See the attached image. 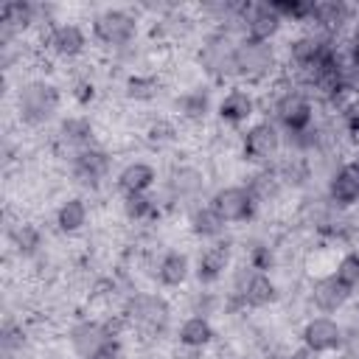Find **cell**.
Listing matches in <instances>:
<instances>
[{
    "label": "cell",
    "mask_w": 359,
    "mask_h": 359,
    "mask_svg": "<svg viewBox=\"0 0 359 359\" xmlns=\"http://www.w3.org/2000/svg\"><path fill=\"white\" fill-rule=\"evenodd\" d=\"M93 137H95V126H93L90 118H84V115H70V118H65V121L59 123V129H56L59 146H62V149H70L73 154L90 149V146H93Z\"/></svg>",
    "instance_id": "19"
},
{
    "label": "cell",
    "mask_w": 359,
    "mask_h": 359,
    "mask_svg": "<svg viewBox=\"0 0 359 359\" xmlns=\"http://www.w3.org/2000/svg\"><path fill=\"white\" fill-rule=\"evenodd\" d=\"M177 109H180V118H185V121H205V115L210 109V98L202 90H188L177 98Z\"/></svg>",
    "instance_id": "27"
},
{
    "label": "cell",
    "mask_w": 359,
    "mask_h": 359,
    "mask_svg": "<svg viewBox=\"0 0 359 359\" xmlns=\"http://www.w3.org/2000/svg\"><path fill=\"white\" fill-rule=\"evenodd\" d=\"M348 17H351V8L342 3H311L309 20H314V25L320 31H337L348 22Z\"/></svg>",
    "instance_id": "26"
},
{
    "label": "cell",
    "mask_w": 359,
    "mask_h": 359,
    "mask_svg": "<svg viewBox=\"0 0 359 359\" xmlns=\"http://www.w3.org/2000/svg\"><path fill=\"white\" fill-rule=\"evenodd\" d=\"M146 137H149L151 143H157V146H165V143H171V140L177 137V126H174L171 121H165V118H157V121H151V126L146 129Z\"/></svg>",
    "instance_id": "32"
},
{
    "label": "cell",
    "mask_w": 359,
    "mask_h": 359,
    "mask_svg": "<svg viewBox=\"0 0 359 359\" xmlns=\"http://www.w3.org/2000/svg\"><path fill=\"white\" fill-rule=\"evenodd\" d=\"M309 356H311V353H309V351H306V348H303V351H300V353H294V356H289V359H309Z\"/></svg>",
    "instance_id": "35"
},
{
    "label": "cell",
    "mask_w": 359,
    "mask_h": 359,
    "mask_svg": "<svg viewBox=\"0 0 359 359\" xmlns=\"http://www.w3.org/2000/svg\"><path fill=\"white\" fill-rule=\"evenodd\" d=\"M123 317L140 337H157L171 323V306L157 292H135L123 306Z\"/></svg>",
    "instance_id": "1"
},
{
    "label": "cell",
    "mask_w": 359,
    "mask_h": 359,
    "mask_svg": "<svg viewBox=\"0 0 359 359\" xmlns=\"http://www.w3.org/2000/svg\"><path fill=\"white\" fill-rule=\"evenodd\" d=\"M278 67V53L269 42L255 39H238L236 48V79L241 81H264Z\"/></svg>",
    "instance_id": "5"
},
{
    "label": "cell",
    "mask_w": 359,
    "mask_h": 359,
    "mask_svg": "<svg viewBox=\"0 0 359 359\" xmlns=\"http://www.w3.org/2000/svg\"><path fill=\"white\" fill-rule=\"evenodd\" d=\"M157 182V168L146 160H132L118 171V188L121 194H149Z\"/></svg>",
    "instance_id": "20"
},
{
    "label": "cell",
    "mask_w": 359,
    "mask_h": 359,
    "mask_svg": "<svg viewBox=\"0 0 359 359\" xmlns=\"http://www.w3.org/2000/svg\"><path fill=\"white\" fill-rule=\"evenodd\" d=\"M300 342L303 348L311 353V356H323V353H334L342 348L345 342V331L342 325L328 317V314H320V317H309L300 328Z\"/></svg>",
    "instance_id": "11"
},
{
    "label": "cell",
    "mask_w": 359,
    "mask_h": 359,
    "mask_svg": "<svg viewBox=\"0 0 359 359\" xmlns=\"http://www.w3.org/2000/svg\"><path fill=\"white\" fill-rule=\"evenodd\" d=\"M280 146H283V137H280L278 123H272V121H255L241 135V154H244V160L258 163V165H269V160L278 157Z\"/></svg>",
    "instance_id": "6"
},
{
    "label": "cell",
    "mask_w": 359,
    "mask_h": 359,
    "mask_svg": "<svg viewBox=\"0 0 359 359\" xmlns=\"http://www.w3.org/2000/svg\"><path fill=\"white\" fill-rule=\"evenodd\" d=\"M109 168H112V157H109V151H104L98 146H90V149L73 154V160H70V171H73L76 182L87 185V188L101 185V180L109 177Z\"/></svg>",
    "instance_id": "13"
},
{
    "label": "cell",
    "mask_w": 359,
    "mask_h": 359,
    "mask_svg": "<svg viewBox=\"0 0 359 359\" xmlns=\"http://www.w3.org/2000/svg\"><path fill=\"white\" fill-rule=\"evenodd\" d=\"M160 93V79L151 73H132L126 79V98L132 101H154Z\"/></svg>",
    "instance_id": "28"
},
{
    "label": "cell",
    "mask_w": 359,
    "mask_h": 359,
    "mask_svg": "<svg viewBox=\"0 0 359 359\" xmlns=\"http://www.w3.org/2000/svg\"><path fill=\"white\" fill-rule=\"evenodd\" d=\"M334 275H337L351 292H356V289H359V252L351 250V252L339 255V261L334 264Z\"/></svg>",
    "instance_id": "30"
},
{
    "label": "cell",
    "mask_w": 359,
    "mask_h": 359,
    "mask_svg": "<svg viewBox=\"0 0 359 359\" xmlns=\"http://www.w3.org/2000/svg\"><path fill=\"white\" fill-rule=\"evenodd\" d=\"M59 107H62V95L56 84L45 79H31L17 93V112H20V121L28 126H42L53 121Z\"/></svg>",
    "instance_id": "2"
},
{
    "label": "cell",
    "mask_w": 359,
    "mask_h": 359,
    "mask_svg": "<svg viewBox=\"0 0 359 359\" xmlns=\"http://www.w3.org/2000/svg\"><path fill=\"white\" fill-rule=\"evenodd\" d=\"M123 213L132 222H151L157 216V202L149 194H126L123 196Z\"/></svg>",
    "instance_id": "29"
},
{
    "label": "cell",
    "mask_w": 359,
    "mask_h": 359,
    "mask_svg": "<svg viewBox=\"0 0 359 359\" xmlns=\"http://www.w3.org/2000/svg\"><path fill=\"white\" fill-rule=\"evenodd\" d=\"M275 121L294 137H303V135H311V123H314V107H311V98L292 87V90H283L278 93L275 104Z\"/></svg>",
    "instance_id": "4"
},
{
    "label": "cell",
    "mask_w": 359,
    "mask_h": 359,
    "mask_svg": "<svg viewBox=\"0 0 359 359\" xmlns=\"http://www.w3.org/2000/svg\"><path fill=\"white\" fill-rule=\"evenodd\" d=\"M93 95H95V87H93V81H90V79H81V81H76V98H79L81 104H87Z\"/></svg>",
    "instance_id": "33"
},
{
    "label": "cell",
    "mask_w": 359,
    "mask_h": 359,
    "mask_svg": "<svg viewBox=\"0 0 359 359\" xmlns=\"http://www.w3.org/2000/svg\"><path fill=\"white\" fill-rule=\"evenodd\" d=\"M283 17L275 6L269 3H247L238 11V25L244 31V39H255V42H272L280 28H283Z\"/></svg>",
    "instance_id": "9"
},
{
    "label": "cell",
    "mask_w": 359,
    "mask_h": 359,
    "mask_svg": "<svg viewBox=\"0 0 359 359\" xmlns=\"http://www.w3.org/2000/svg\"><path fill=\"white\" fill-rule=\"evenodd\" d=\"M168 194L174 199H194L202 194L205 188V174L194 165H177L171 174H168Z\"/></svg>",
    "instance_id": "23"
},
{
    "label": "cell",
    "mask_w": 359,
    "mask_h": 359,
    "mask_svg": "<svg viewBox=\"0 0 359 359\" xmlns=\"http://www.w3.org/2000/svg\"><path fill=\"white\" fill-rule=\"evenodd\" d=\"M255 107L258 104H255L252 90H247V87H230L222 95V101L216 104V115H219L222 123L241 126V123H247L255 115Z\"/></svg>",
    "instance_id": "16"
},
{
    "label": "cell",
    "mask_w": 359,
    "mask_h": 359,
    "mask_svg": "<svg viewBox=\"0 0 359 359\" xmlns=\"http://www.w3.org/2000/svg\"><path fill=\"white\" fill-rule=\"evenodd\" d=\"M210 208L222 216L224 224H241L252 219L258 199L247 185H224L210 196Z\"/></svg>",
    "instance_id": "10"
},
{
    "label": "cell",
    "mask_w": 359,
    "mask_h": 359,
    "mask_svg": "<svg viewBox=\"0 0 359 359\" xmlns=\"http://www.w3.org/2000/svg\"><path fill=\"white\" fill-rule=\"evenodd\" d=\"M188 230L202 241H216L224 233V222L210 205H196L188 216Z\"/></svg>",
    "instance_id": "25"
},
{
    "label": "cell",
    "mask_w": 359,
    "mask_h": 359,
    "mask_svg": "<svg viewBox=\"0 0 359 359\" xmlns=\"http://www.w3.org/2000/svg\"><path fill=\"white\" fill-rule=\"evenodd\" d=\"M236 48L238 42L227 31H216L199 50V65L213 79H236Z\"/></svg>",
    "instance_id": "8"
},
{
    "label": "cell",
    "mask_w": 359,
    "mask_h": 359,
    "mask_svg": "<svg viewBox=\"0 0 359 359\" xmlns=\"http://www.w3.org/2000/svg\"><path fill=\"white\" fill-rule=\"evenodd\" d=\"M76 359H112L118 351V337L112 325L101 320H81L67 334Z\"/></svg>",
    "instance_id": "3"
},
{
    "label": "cell",
    "mask_w": 359,
    "mask_h": 359,
    "mask_svg": "<svg viewBox=\"0 0 359 359\" xmlns=\"http://www.w3.org/2000/svg\"><path fill=\"white\" fill-rule=\"evenodd\" d=\"M351 59H353V67L359 70V25H356L353 39H351Z\"/></svg>",
    "instance_id": "34"
},
{
    "label": "cell",
    "mask_w": 359,
    "mask_h": 359,
    "mask_svg": "<svg viewBox=\"0 0 359 359\" xmlns=\"http://www.w3.org/2000/svg\"><path fill=\"white\" fill-rule=\"evenodd\" d=\"M227 266H230V247L222 244V241H213V244H208V247L196 255L194 275H196V280H199L202 286H210V283H216V280L224 275Z\"/></svg>",
    "instance_id": "18"
},
{
    "label": "cell",
    "mask_w": 359,
    "mask_h": 359,
    "mask_svg": "<svg viewBox=\"0 0 359 359\" xmlns=\"http://www.w3.org/2000/svg\"><path fill=\"white\" fill-rule=\"evenodd\" d=\"M53 219H56V227H59L62 233H67V236L81 233V230L87 227V219H90L87 202H84V199H79V196H67V199L56 208Z\"/></svg>",
    "instance_id": "24"
},
{
    "label": "cell",
    "mask_w": 359,
    "mask_h": 359,
    "mask_svg": "<svg viewBox=\"0 0 359 359\" xmlns=\"http://www.w3.org/2000/svg\"><path fill=\"white\" fill-rule=\"evenodd\" d=\"M45 48L59 59H76L87 50V34L79 22H53L45 34Z\"/></svg>",
    "instance_id": "14"
},
{
    "label": "cell",
    "mask_w": 359,
    "mask_h": 359,
    "mask_svg": "<svg viewBox=\"0 0 359 359\" xmlns=\"http://www.w3.org/2000/svg\"><path fill=\"white\" fill-rule=\"evenodd\" d=\"M311 303L323 311V314H331V311H339V309H345V303L351 300V289L334 275V272H328V275H320L314 283H311Z\"/></svg>",
    "instance_id": "17"
},
{
    "label": "cell",
    "mask_w": 359,
    "mask_h": 359,
    "mask_svg": "<svg viewBox=\"0 0 359 359\" xmlns=\"http://www.w3.org/2000/svg\"><path fill=\"white\" fill-rule=\"evenodd\" d=\"M11 244H14L17 252H22V255H34V252L39 250V244H42V236H39V230H36L34 224H17V227L11 230Z\"/></svg>",
    "instance_id": "31"
},
{
    "label": "cell",
    "mask_w": 359,
    "mask_h": 359,
    "mask_svg": "<svg viewBox=\"0 0 359 359\" xmlns=\"http://www.w3.org/2000/svg\"><path fill=\"white\" fill-rule=\"evenodd\" d=\"M233 294L250 309H264V306L275 303L278 286L266 272L247 264V266H238L233 272Z\"/></svg>",
    "instance_id": "7"
},
{
    "label": "cell",
    "mask_w": 359,
    "mask_h": 359,
    "mask_svg": "<svg viewBox=\"0 0 359 359\" xmlns=\"http://www.w3.org/2000/svg\"><path fill=\"white\" fill-rule=\"evenodd\" d=\"M137 34L135 14L123 8H107L93 20V36L107 48H126Z\"/></svg>",
    "instance_id": "12"
},
{
    "label": "cell",
    "mask_w": 359,
    "mask_h": 359,
    "mask_svg": "<svg viewBox=\"0 0 359 359\" xmlns=\"http://www.w3.org/2000/svg\"><path fill=\"white\" fill-rule=\"evenodd\" d=\"M177 339H180V345L188 348V351H205V348L216 339V328H213V323H210L208 317L191 314V317L182 320V325H180V331H177Z\"/></svg>",
    "instance_id": "21"
},
{
    "label": "cell",
    "mask_w": 359,
    "mask_h": 359,
    "mask_svg": "<svg viewBox=\"0 0 359 359\" xmlns=\"http://www.w3.org/2000/svg\"><path fill=\"white\" fill-rule=\"evenodd\" d=\"M191 272H194L191 258L185 252H180V250H168V252L160 255L154 275H157V280L163 286H182L191 278Z\"/></svg>",
    "instance_id": "22"
},
{
    "label": "cell",
    "mask_w": 359,
    "mask_h": 359,
    "mask_svg": "<svg viewBox=\"0 0 359 359\" xmlns=\"http://www.w3.org/2000/svg\"><path fill=\"white\" fill-rule=\"evenodd\" d=\"M328 199L337 208H353L359 205V160L342 163L331 180H328Z\"/></svg>",
    "instance_id": "15"
}]
</instances>
